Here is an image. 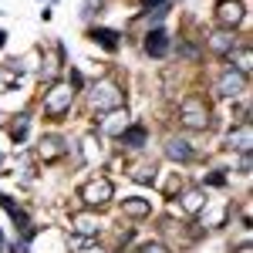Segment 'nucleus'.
<instances>
[{"instance_id":"f257e3e1","label":"nucleus","mask_w":253,"mask_h":253,"mask_svg":"<svg viewBox=\"0 0 253 253\" xmlns=\"http://www.w3.org/2000/svg\"><path fill=\"white\" fill-rule=\"evenodd\" d=\"M122 101H125V95L118 91V84H112V81H101L95 91H91V105H95V112H118Z\"/></svg>"},{"instance_id":"f03ea898","label":"nucleus","mask_w":253,"mask_h":253,"mask_svg":"<svg viewBox=\"0 0 253 253\" xmlns=\"http://www.w3.org/2000/svg\"><path fill=\"white\" fill-rule=\"evenodd\" d=\"M71 101H75V91H71V84H54L47 98H44V112L47 115H64L68 108H71Z\"/></svg>"},{"instance_id":"7ed1b4c3","label":"nucleus","mask_w":253,"mask_h":253,"mask_svg":"<svg viewBox=\"0 0 253 253\" xmlns=\"http://www.w3.org/2000/svg\"><path fill=\"white\" fill-rule=\"evenodd\" d=\"M81 199H84V206H105V203L112 199V182H108V179H91V182H84V186H81Z\"/></svg>"},{"instance_id":"20e7f679","label":"nucleus","mask_w":253,"mask_h":253,"mask_svg":"<svg viewBox=\"0 0 253 253\" xmlns=\"http://www.w3.org/2000/svg\"><path fill=\"white\" fill-rule=\"evenodd\" d=\"M182 122H186L189 128H206V122H210L206 105H203L199 98H186V101H182Z\"/></svg>"},{"instance_id":"39448f33","label":"nucleus","mask_w":253,"mask_h":253,"mask_svg":"<svg viewBox=\"0 0 253 253\" xmlns=\"http://www.w3.org/2000/svg\"><path fill=\"white\" fill-rule=\"evenodd\" d=\"M216 91H219V95H226V98L243 95V91H247V75H240V71H233V68H226V71H223V78L216 81Z\"/></svg>"},{"instance_id":"423d86ee","label":"nucleus","mask_w":253,"mask_h":253,"mask_svg":"<svg viewBox=\"0 0 253 253\" xmlns=\"http://www.w3.org/2000/svg\"><path fill=\"white\" fill-rule=\"evenodd\" d=\"M216 17L223 27H236L240 20H243V3L240 0H223L219 7H216Z\"/></svg>"},{"instance_id":"0eeeda50","label":"nucleus","mask_w":253,"mask_h":253,"mask_svg":"<svg viewBox=\"0 0 253 253\" xmlns=\"http://www.w3.org/2000/svg\"><path fill=\"white\" fill-rule=\"evenodd\" d=\"M250 142H253V135H250V122H243L236 132H230V149H236V152H250Z\"/></svg>"},{"instance_id":"6e6552de","label":"nucleus","mask_w":253,"mask_h":253,"mask_svg":"<svg viewBox=\"0 0 253 253\" xmlns=\"http://www.w3.org/2000/svg\"><path fill=\"white\" fill-rule=\"evenodd\" d=\"M166 152H169V159H175V162H189V159H193V149H189L186 138H169Z\"/></svg>"},{"instance_id":"1a4fd4ad","label":"nucleus","mask_w":253,"mask_h":253,"mask_svg":"<svg viewBox=\"0 0 253 253\" xmlns=\"http://www.w3.org/2000/svg\"><path fill=\"white\" fill-rule=\"evenodd\" d=\"M145 51L156 54V58H162V54L169 51V34H166V31H152L149 41H145Z\"/></svg>"},{"instance_id":"9d476101","label":"nucleus","mask_w":253,"mask_h":253,"mask_svg":"<svg viewBox=\"0 0 253 253\" xmlns=\"http://www.w3.org/2000/svg\"><path fill=\"white\" fill-rule=\"evenodd\" d=\"M210 47L219 51V54H230V51H236V38L233 34H213L210 38Z\"/></svg>"},{"instance_id":"9b49d317","label":"nucleus","mask_w":253,"mask_h":253,"mask_svg":"<svg viewBox=\"0 0 253 253\" xmlns=\"http://www.w3.org/2000/svg\"><path fill=\"white\" fill-rule=\"evenodd\" d=\"M71 223H75V230H78L81 236H95L98 230H101V226H98V219H95V216H75Z\"/></svg>"},{"instance_id":"f8f14e48","label":"nucleus","mask_w":253,"mask_h":253,"mask_svg":"<svg viewBox=\"0 0 253 253\" xmlns=\"http://www.w3.org/2000/svg\"><path fill=\"white\" fill-rule=\"evenodd\" d=\"M203 203H206V199H203V193H199V189L182 193V210H186V213H199V210H203Z\"/></svg>"},{"instance_id":"ddd939ff","label":"nucleus","mask_w":253,"mask_h":253,"mask_svg":"<svg viewBox=\"0 0 253 253\" xmlns=\"http://www.w3.org/2000/svg\"><path fill=\"white\" fill-rule=\"evenodd\" d=\"M122 142H125V145H128V149H142V145H145V128H125V132H122Z\"/></svg>"},{"instance_id":"4468645a","label":"nucleus","mask_w":253,"mask_h":253,"mask_svg":"<svg viewBox=\"0 0 253 253\" xmlns=\"http://www.w3.org/2000/svg\"><path fill=\"white\" fill-rule=\"evenodd\" d=\"M101 128H105V132H112V135H122V132L128 128V115H122V112H115V115L108 118V122H105Z\"/></svg>"},{"instance_id":"2eb2a0df","label":"nucleus","mask_w":253,"mask_h":253,"mask_svg":"<svg viewBox=\"0 0 253 253\" xmlns=\"http://www.w3.org/2000/svg\"><path fill=\"white\" fill-rule=\"evenodd\" d=\"M91 38H95L98 44H105L108 51H115V47H118V34H115V31H105V27H101V31H95V34H91Z\"/></svg>"},{"instance_id":"dca6fc26","label":"nucleus","mask_w":253,"mask_h":253,"mask_svg":"<svg viewBox=\"0 0 253 253\" xmlns=\"http://www.w3.org/2000/svg\"><path fill=\"white\" fill-rule=\"evenodd\" d=\"M71 250H78V253H101V247H95V243L84 240V236H71Z\"/></svg>"},{"instance_id":"f3484780","label":"nucleus","mask_w":253,"mask_h":253,"mask_svg":"<svg viewBox=\"0 0 253 253\" xmlns=\"http://www.w3.org/2000/svg\"><path fill=\"white\" fill-rule=\"evenodd\" d=\"M41 156L44 159L61 156V138H44V142H41Z\"/></svg>"},{"instance_id":"a211bd4d","label":"nucleus","mask_w":253,"mask_h":253,"mask_svg":"<svg viewBox=\"0 0 253 253\" xmlns=\"http://www.w3.org/2000/svg\"><path fill=\"white\" fill-rule=\"evenodd\" d=\"M125 213L128 216H145L149 213V203H145V199H125Z\"/></svg>"},{"instance_id":"6ab92c4d","label":"nucleus","mask_w":253,"mask_h":253,"mask_svg":"<svg viewBox=\"0 0 253 253\" xmlns=\"http://www.w3.org/2000/svg\"><path fill=\"white\" fill-rule=\"evenodd\" d=\"M10 135L17 142H24V135H27V115H17V122H10Z\"/></svg>"},{"instance_id":"aec40b11","label":"nucleus","mask_w":253,"mask_h":253,"mask_svg":"<svg viewBox=\"0 0 253 253\" xmlns=\"http://www.w3.org/2000/svg\"><path fill=\"white\" fill-rule=\"evenodd\" d=\"M223 216H226V210H223V206H216V210H210V213H203V219H206V226H219V223H223Z\"/></svg>"},{"instance_id":"412c9836","label":"nucleus","mask_w":253,"mask_h":253,"mask_svg":"<svg viewBox=\"0 0 253 253\" xmlns=\"http://www.w3.org/2000/svg\"><path fill=\"white\" fill-rule=\"evenodd\" d=\"M135 179H138V182H152V179H156V166H138Z\"/></svg>"},{"instance_id":"4be33fe9","label":"nucleus","mask_w":253,"mask_h":253,"mask_svg":"<svg viewBox=\"0 0 253 253\" xmlns=\"http://www.w3.org/2000/svg\"><path fill=\"white\" fill-rule=\"evenodd\" d=\"M135 253H169L162 243H142V247H135Z\"/></svg>"},{"instance_id":"5701e85b","label":"nucleus","mask_w":253,"mask_h":253,"mask_svg":"<svg viewBox=\"0 0 253 253\" xmlns=\"http://www.w3.org/2000/svg\"><path fill=\"white\" fill-rule=\"evenodd\" d=\"M3 41H7V34H3V31H0V47H3Z\"/></svg>"},{"instance_id":"b1692460","label":"nucleus","mask_w":253,"mask_h":253,"mask_svg":"<svg viewBox=\"0 0 253 253\" xmlns=\"http://www.w3.org/2000/svg\"><path fill=\"white\" fill-rule=\"evenodd\" d=\"M0 247H3V236H0Z\"/></svg>"}]
</instances>
